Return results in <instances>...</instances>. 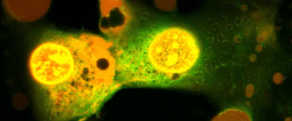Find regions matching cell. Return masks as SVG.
Returning <instances> with one entry per match:
<instances>
[{
  "label": "cell",
  "instance_id": "cell-1",
  "mask_svg": "<svg viewBox=\"0 0 292 121\" xmlns=\"http://www.w3.org/2000/svg\"><path fill=\"white\" fill-rule=\"evenodd\" d=\"M42 44L32 54L29 68L33 78L46 85L57 84L66 79L71 72L70 60L61 46L54 42Z\"/></svg>",
  "mask_w": 292,
  "mask_h": 121
},
{
  "label": "cell",
  "instance_id": "cell-2",
  "mask_svg": "<svg viewBox=\"0 0 292 121\" xmlns=\"http://www.w3.org/2000/svg\"><path fill=\"white\" fill-rule=\"evenodd\" d=\"M274 81L276 83H279L281 82L283 80V77L279 73H277L274 76Z\"/></svg>",
  "mask_w": 292,
  "mask_h": 121
}]
</instances>
